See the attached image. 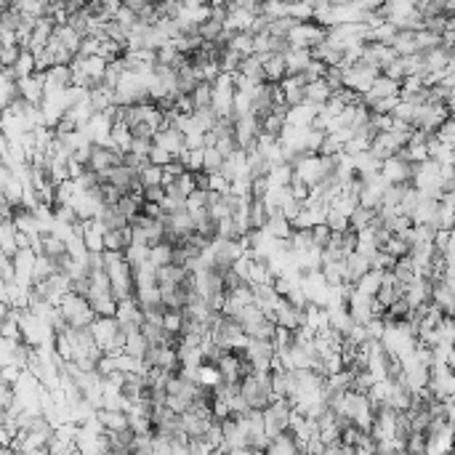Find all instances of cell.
<instances>
[{
	"label": "cell",
	"mask_w": 455,
	"mask_h": 455,
	"mask_svg": "<svg viewBox=\"0 0 455 455\" xmlns=\"http://www.w3.org/2000/svg\"><path fill=\"white\" fill-rule=\"evenodd\" d=\"M240 394H243L245 405L250 408V410H264L269 402L275 400V394H272V381H269V370H253V373H248V376L240 378Z\"/></svg>",
	"instance_id": "cell-1"
},
{
	"label": "cell",
	"mask_w": 455,
	"mask_h": 455,
	"mask_svg": "<svg viewBox=\"0 0 455 455\" xmlns=\"http://www.w3.org/2000/svg\"><path fill=\"white\" fill-rule=\"evenodd\" d=\"M56 306H59V311H62V317L67 320L69 328H88L91 322L96 320V311H93V306L88 304V299L75 293V290H67Z\"/></svg>",
	"instance_id": "cell-2"
},
{
	"label": "cell",
	"mask_w": 455,
	"mask_h": 455,
	"mask_svg": "<svg viewBox=\"0 0 455 455\" xmlns=\"http://www.w3.org/2000/svg\"><path fill=\"white\" fill-rule=\"evenodd\" d=\"M290 413H293V405H290L285 397H275V400L269 402L267 408L261 410V418H264V429H267L269 439L275 437V434L285 432L290 426Z\"/></svg>",
	"instance_id": "cell-3"
},
{
	"label": "cell",
	"mask_w": 455,
	"mask_h": 455,
	"mask_svg": "<svg viewBox=\"0 0 455 455\" xmlns=\"http://www.w3.org/2000/svg\"><path fill=\"white\" fill-rule=\"evenodd\" d=\"M240 352H243L245 359L253 365V370H272L275 355H277L275 344L267 341V338H248V344H245Z\"/></svg>",
	"instance_id": "cell-4"
},
{
	"label": "cell",
	"mask_w": 455,
	"mask_h": 455,
	"mask_svg": "<svg viewBox=\"0 0 455 455\" xmlns=\"http://www.w3.org/2000/svg\"><path fill=\"white\" fill-rule=\"evenodd\" d=\"M378 75H381V69L370 67L365 62H355V64L344 67V86L357 91V93H365V91L373 86V80H376Z\"/></svg>",
	"instance_id": "cell-5"
},
{
	"label": "cell",
	"mask_w": 455,
	"mask_h": 455,
	"mask_svg": "<svg viewBox=\"0 0 455 455\" xmlns=\"http://www.w3.org/2000/svg\"><path fill=\"white\" fill-rule=\"evenodd\" d=\"M120 163H122V152H117V149H112V146H107V144H93V142H91V152H88V163H86V168L93 171L96 176H104L110 168L120 166Z\"/></svg>",
	"instance_id": "cell-6"
},
{
	"label": "cell",
	"mask_w": 455,
	"mask_h": 455,
	"mask_svg": "<svg viewBox=\"0 0 455 455\" xmlns=\"http://www.w3.org/2000/svg\"><path fill=\"white\" fill-rule=\"evenodd\" d=\"M288 43L290 45H299V48H311L314 43H320L325 38V27H320L317 22H296V27L290 30L288 35Z\"/></svg>",
	"instance_id": "cell-7"
},
{
	"label": "cell",
	"mask_w": 455,
	"mask_h": 455,
	"mask_svg": "<svg viewBox=\"0 0 455 455\" xmlns=\"http://www.w3.org/2000/svg\"><path fill=\"white\" fill-rule=\"evenodd\" d=\"M378 173L386 178L388 184H410V176H413V163L402 160V157H386L381 160V168Z\"/></svg>",
	"instance_id": "cell-8"
},
{
	"label": "cell",
	"mask_w": 455,
	"mask_h": 455,
	"mask_svg": "<svg viewBox=\"0 0 455 455\" xmlns=\"http://www.w3.org/2000/svg\"><path fill=\"white\" fill-rule=\"evenodd\" d=\"M16 91H19V96L24 101H30V104H40L43 99V72H33V75H27V78H19L16 80Z\"/></svg>",
	"instance_id": "cell-9"
},
{
	"label": "cell",
	"mask_w": 455,
	"mask_h": 455,
	"mask_svg": "<svg viewBox=\"0 0 455 455\" xmlns=\"http://www.w3.org/2000/svg\"><path fill=\"white\" fill-rule=\"evenodd\" d=\"M152 142H155L157 146H163L166 152H171L173 160H176V155L184 152V134H181L178 128H160V131H155Z\"/></svg>",
	"instance_id": "cell-10"
},
{
	"label": "cell",
	"mask_w": 455,
	"mask_h": 455,
	"mask_svg": "<svg viewBox=\"0 0 455 455\" xmlns=\"http://www.w3.org/2000/svg\"><path fill=\"white\" fill-rule=\"evenodd\" d=\"M280 88H282V99H285V104L288 107H293V104H301L304 101V91H306V80H304V75H285V78L280 80Z\"/></svg>",
	"instance_id": "cell-11"
},
{
	"label": "cell",
	"mask_w": 455,
	"mask_h": 455,
	"mask_svg": "<svg viewBox=\"0 0 455 455\" xmlns=\"http://www.w3.org/2000/svg\"><path fill=\"white\" fill-rule=\"evenodd\" d=\"M237 75H243L248 78L250 83H264V59L258 54H248L240 59V64H237Z\"/></svg>",
	"instance_id": "cell-12"
},
{
	"label": "cell",
	"mask_w": 455,
	"mask_h": 455,
	"mask_svg": "<svg viewBox=\"0 0 455 455\" xmlns=\"http://www.w3.org/2000/svg\"><path fill=\"white\" fill-rule=\"evenodd\" d=\"M282 59H285V75H299L311 62L309 48H299V45H290L288 51L282 54Z\"/></svg>",
	"instance_id": "cell-13"
},
{
	"label": "cell",
	"mask_w": 455,
	"mask_h": 455,
	"mask_svg": "<svg viewBox=\"0 0 455 455\" xmlns=\"http://www.w3.org/2000/svg\"><path fill=\"white\" fill-rule=\"evenodd\" d=\"M264 453H285V455H293L299 453V442H296V437H293V432L290 429H285V432L275 434L272 439H269L267 450Z\"/></svg>",
	"instance_id": "cell-14"
},
{
	"label": "cell",
	"mask_w": 455,
	"mask_h": 455,
	"mask_svg": "<svg viewBox=\"0 0 455 455\" xmlns=\"http://www.w3.org/2000/svg\"><path fill=\"white\" fill-rule=\"evenodd\" d=\"M131 139H134L131 128H128V125H125L122 120H115V122H112L110 144H107V146L117 149V152H128V149H131Z\"/></svg>",
	"instance_id": "cell-15"
},
{
	"label": "cell",
	"mask_w": 455,
	"mask_h": 455,
	"mask_svg": "<svg viewBox=\"0 0 455 455\" xmlns=\"http://www.w3.org/2000/svg\"><path fill=\"white\" fill-rule=\"evenodd\" d=\"M16 96H19V91H16V78L11 75V69L3 67L0 69V112L6 110Z\"/></svg>",
	"instance_id": "cell-16"
},
{
	"label": "cell",
	"mask_w": 455,
	"mask_h": 455,
	"mask_svg": "<svg viewBox=\"0 0 455 455\" xmlns=\"http://www.w3.org/2000/svg\"><path fill=\"white\" fill-rule=\"evenodd\" d=\"M96 418H99V423L107 429V432H120V429L128 426V415H125V410H107V408H99V410H96Z\"/></svg>",
	"instance_id": "cell-17"
},
{
	"label": "cell",
	"mask_w": 455,
	"mask_h": 455,
	"mask_svg": "<svg viewBox=\"0 0 455 455\" xmlns=\"http://www.w3.org/2000/svg\"><path fill=\"white\" fill-rule=\"evenodd\" d=\"M48 6H51V0H19L13 8L22 13L24 19H33V22H38L40 16H45V13H48Z\"/></svg>",
	"instance_id": "cell-18"
},
{
	"label": "cell",
	"mask_w": 455,
	"mask_h": 455,
	"mask_svg": "<svg viewBox=\"0 0 455 455\" xmlns=\"http://www.w3.org/2000/svg\"><path fill=\"white\" fill-rule=\"evenodd\" d=\"M146 261H149V264H155V267H166V264H171V261H173V245L166 243V240L149 245V250H146Z\"/></svg>",
	"instance_id": "cell-19"
},
{
	"label": "cell",
	"mask_w": 455,
	"mask_h": 455,
	"mask_svg": "<svg viewBox=\"0 0 455 455\" xmlns=\"http://www.w3.org/2000/svg\"><path fill=\"white\" fill-rule=\"evenodd\" d=\"M330 86L325 83L322 78L317 80H309L306 83V91H304V101H311V104H325V101L330 99Z\"/></svg>",
	"instance_id": "cell-20"
},
{
	"label": "cell",
	"mask_w": 455,
	"mask_h": 455,
	"mask_svg": "<svg viewBox=\"0 0 455 455\" xmlns=\"http://www.w3.org/2000/svg\"><path fill=\"white\" fill-rule=\"evenodd\" d=\"M264 78H267V83H280L285 78V59H282V54L264 56Z\"/></svg>",
	"instance_id": "cell-21"
},
{
	"label": "cell",
	"mask_w": 455,
	"mask_h": 455,
	"mask_svg": "<svg viewBox=\"0 0 455 455\" xmlns=\"http://www.w3.org/2000/svg\"><path fill=\"white\" fill-rule=\"evenodd\" d=\"M391 275L400 280L402 285H408V282H410V280L415 277V275H418V269H415V264H413L410 255L405 253V255H397V258H394V267H391Z\"/></svg>",
	"instance_id": "cell-22"
},
{
	"label": "cell",
	"mask_w": 455,
	"mask_h": 455,
	"mask_svg": "<svg viewBox=\"0 0 455 455\" xmlns=\"http://www.w3.org/2000/svg\"><path fill=\"white\" fill-rule=\"evenodd\" d=\"M8 69H11V75L16 80L33 75V72H35V54H33V51H24V48H19V56L13 59V64Z\"/></svg>",
	"instance_id": "cell-23"
},
{
	"label": "cell",
	"mask_w": 455,
	"mask_h": 455,
	"mask_svg": "<svg viewBox=\"0 0 455 455\" xmlns=\"http://www.w3.org/2000/svg\"><path fill=\"white\" fill-rule=\"evenodd\" d=\"M189 269L187 267H178V264H166V267H157V285H178L184 275Z\"/></svg>",
	"instance_id": "cell-24"
},
{
	"label": "cell",
	"mask_w": 455,
	"mask_h": 455,
	"mask_svg": "<svg viewBox=\"0 0 455 455\" xmlns=\"http://www.w3.org/2000/svg\"><path fill=\"white\" fill-rule=\"evenodd\" d=\"M134 301L142 309L160 306V288L157 285H139V288H134Z\"/></svg>",
	"instance_id": "cell-25"
},
{
	"label": "cell",
	"mask_w": 455,
	"mask_h": 455,
	"mask_svg": "<svg viewBox=\"0 0 455 455\" xmlns=\"http://www.w3.org/2000/svg\"><path fill=\"white\" fill-rule=\"evenodd\" d=\"M226 48H232L234 54H240V56L253 54V33H245V30L232 33L229 35V40H226Z\"/></svg>",
	"instance_id": "cell-26"
},
{
	"label": "cell",
	"mask_w": 455,
	"mask_h": 455,
	"mask_svg": "<svg viewBox=\"0 0 455 455\" xmlns=\"http://www.w3.org/2000/svg\"><path fill=\"white\" fill-rule=\"evenodd\" d=\"M381 277H384V272H378V269H367L365 275L355 282V290L365 293V296H376L378 285H381Z\"/></svg>",
	"instance_id": "cell-27"
},
{
	"label": "cell",
	"mask_w": 455,
	"mask_h": 455,
	"mask_svg": "<svg viewBox=\"0 0 455 455\" xmlns=\"http://www.w3.org/2000/svg\"><path fill=\"white\" fill-rule=\"evenodd\" d=\"M189 99H192V107H195V110L211 107V83H208V80H200V83L192 88Z\"/></svg>",
	"instance_id": "cell-28"
},
{
	"label": "cell",
	"mask_w": 455,
	"mask_h": 455,
	"mask_svg": "<svg viewBox=\"0 0 455 455\" xmlns=\"http://www.w3.org/2000/svg\"><path fill=\"white\" fill-rule=\"evenodd\" d=\"M381 250H386L388 255H405V253H410V243L402 237V234H388V240L384 245H381Z\"/></svg>",
	"instance_id": "cell-29"
},
{
	"label": "cell",
	"mask_w": 455,
	"mask_h": 455,
	"mask_svg": "<svg viewBox=\"0 0 455 455\" xmlns=\"http://www.w3.org/2000/svg\"><path fill=\"white\" fill-rule=\"evenodd\" d=\"M269 213L264 208V202L261 200H253L250 197V208H248V221H250V229H261L264 224H267Z\"/></svg>",
	"instance_id": "cell-30"
},
{
	"label": "cell",
	"mask_w": 455,
	"mask_h": 455,
	"mask_svg": "<svg viewBox=\"0 0 455 455\" xmlns=\"http://www.w3.org/2000/svg\"><path fill=\"white\" fill-rule=\"evenodd\" d=\"M139 184H142V187L163 184V166H152V163H146V166L139 171Z\"/></svg>",
	"instance_id": "cell-31"
},
{
	"label": "cell",
	"mask_w": 455,
	"mask_h": 455,
	"mask_svg": "<svg viewBox=\"0 0 455 455\" xmlns=\"http://www.w3.org/2000/svg\"><path fill=\"white\" fill-rule=\"evenodd\" d=\"M224 163L221 152L216 149V146H202V171L205 173H211V171H219Z\"/></svg>",
	"instance_id": "cell-32"
},
{
	"label": "cell",
	"mask_w": 455,
	"mask_h": 455,
	"mask_svg": "<svg viewBox=\"0 0 455 455\" xmlns=\"http://www.w3.org/2000/svg\"><path fill=\"white\" fill-rule=\"evenodd\" d=\"M205 189L208 192H229V181L221 176V171H211V173H205Z\"/></svg>",
	"instance_id": "cell-33"
},
{
	"label": "cell",
	"mask_w": 455,
	"mask_h": 455,
	"mask_svg": "<svg viewBox=\"0 0 455 455\" xmlns=\"http://www.w3.org/2000/svg\"><path fill=\"white\" fill-rule=\"evenodd\" d=\"M432 136H437V139H439V142H442V144L453 146V142H455V125H453V115H450V117H447V120H444L442 125H439V128H437V131H434Z\"/></svg>",
	"instance_id": "cell-34"
},
{
	"label": "cell",
	"mask_w": 455,
	"mask_h": 455,
	"mask_svg": "<svg viewBox=\"0 0 455 455\" xmlns=\"http://www.w3.org/2000/svg\"><path fill=\"white\" fill-rule=\"evenodd\" d=\"M328 240H330V226L325 221H317L311 226V243L317 245V248H325Z\"/></svg>",
	"instance_id": "cell-35"
},
{
	"label": "cell",
	"mask_w": 455,
	"mask_h": 455,
	"mask_svg": "<svg viewBox=\"0 0 455 455\" xmlns=\"http://www.w3.org/2000/svg\"><path fill=\"white\" fill-rule=\"evenodd\" d=\"M322 80L330 86V91H338L341 86H344V69H341V67H328V69H325V75H322Z\"/></svg>",
	"instance_id": "cell-36"
},
{
	"label": "cell",
	"mask_w": 455,
	"mask_h": 455,
	"mask_svg": "<svg viewBox=\"0 0 455 455\" xmlns=\"http://www.w3.org/2000/svg\"><path fill=\"white\" fill-rule=\"evenodd\" d=\"M146 160H149L152 166H166V163H171V160H173V155H171V152H166L163 146H157L155 142H152V149H149Z\"/></svg>",
	"instance_id": "cell-37"
},
{
	"label": "cell",
	"mask_w": 455,
	"mask_h": 455,
	"mask_svg": "<svg viewBox=\"0 0 455 455\" xmlns=\"http://www.w3.org/2000/svg\"><path fill=\"white\" fill-rule=\"evenodd\" d=\"M142 197H144V202H163V197H166V187H163V184L142 187Z\"/></svg>",
	"instance_id": "cell-38"
}]
</instances>
